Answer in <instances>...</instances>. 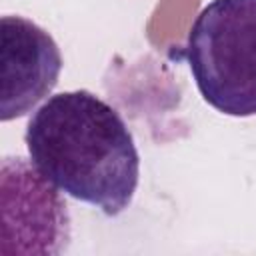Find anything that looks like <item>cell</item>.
Segmentation results:
<instances>
[{
  "label": "cell",
  "instance_id": "6da1fadb",
  "mask_svg": "<svg viewBox=\"0 0 256 256\" xmlns=\"http://www.w3.org/2000/svg\"><path fill=\"white\" fill-rule=\"evenodd\" d=\"M24 142L32 164L58 190L122 214L134 200L140 156L120 112L90 90L50 96L28 120Z\"/></svg>",
  "mask_w": 256,
  "mask_h": 256
},
{
  "label": "cell",
  "instance_id": "7a4b0ae2",
  "mask_svg": "<svg viewBox=\"0 0 256 256\" xmlns=\"http://www.w3.org/2000/svg\"><path fill=\"white\" fill-rule=\"evenodd\" d=\"M184 56L204 102L226 116H256V0H210Z\"/></svg>",
  "mask_w": 256,
  "mask_h": 256
},
{
  "label": "cell",
  "instance_id": "3957f363",
  "mask_svg": "<svg viewBox=\"0 0 256 256\" xmlns=\"http://www.w3.org/2000/svg\"><path fill=\"white\" fill-rule=\"evenodd\" d=\"M0 254H62L70 244V212L58 188L24 156L0 166Z\"/></svg>",
  "mask_w": 256,
  "mask_h": 256
},
{
  "label": "cell",
  "instance_id": "277c9868",
  "mask_svg": "<svg viewBox=\"0 0 256 256\" xmlns=\"http://www.w3.org/2000/svg\"><path fill=\"white\" fill-rule=\"evenodd\" d=\"M62 54L54 38L24 16L0 18V120L26 116L58 84Z\"/></svg>",
  "mask_w": 256,
  "mask_h": 256
}]
</instances>
